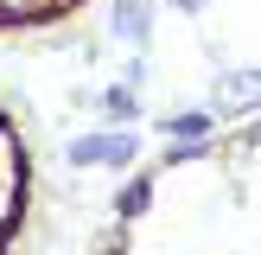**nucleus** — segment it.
Wrapping results in <instances>:
<instances>
[{
    "label": "nucleus",
    "mask_w": 261,
    "mask_h": 255,
    "mask_svg": "<svg viewBox=\"0 0 261 255\" xmlns=\"http://www.w3.org/2000/svg\"><path fill=\"white\" fill-rule=\"evenodd\" d=\"M38 211V153L25 121L0 102V255H13L25 242V223Z\"/></svg>",
    "instance_id": "nucleus-1"
},
{
    "label": "nucleus",
    "mask_w": 261,
    "mask_h": 255,
    "mask_svg": "<svg viewBox=\"0 0 261 255\" xmlns=\"http://www.w3.org/2000/svg\"><path fill=\"white\" fill-rule=\"evenodd\" d=\"M211 109L217 115H255L261 109V64H242V70H217V83H211Z\"/></svg>",
    "instance_id": "nucleus-2"
},
{
    "label": "nucleus",
    "mask_w": 261,
    "mask_h": 255,
    "mask_svg": "<svg viewBox=\"0 0 261 255\" xmlns=\"http://www.w3.org/2000/svg\"><path fill=\"white\" fill-rule=\"evenodd\" d=\"M134 153H140L134 134H83V140L64 147V160L89 172V166H134Z\"/></svg>",
    "instance_id": "nucleus-3"
},
{
    "label": "nucleus",
    "mask_w": 261,
    "mask_h": 255,
    "mask_svg": "<svg viewBox=\"0 0 261 255\" xmlns=\"http://www.w3.org/2000/svg\"><path fill=\"white\" fill-rule=\"evenodd\" d=\"M109 38L147 51L153 45V0H115V7H109Z\"/></svg>",
    "instance_id": "nucleus-4"
},
{
    "label": "nucleus",
    "mask_w": 261,
    "mask_h": 255,
    "mask_svg": "<svg viewBox=\"0 0 261 255\" xmlns=\"http://www.w3.org/2000/svg\"><path fill=\"white\" fill-rule=\"evenodd\" d=\"M153 198H160V166H153V172H134L115 191V217H121V223H140V217L153 211Z\"/></svg>",
    "instance_id": "nucleus-5"
},
{
    "label": "nucleus",
    "mask_w": 261,
    "mask_h": 255,
    "mask_svg": "<svg viewBox=\"0 0 261 255\" xmlns=\"http://www.w3.org/2000/svg\"><path fill=\"white\" fill-rule=\"evenodd\" d=\"M217 121H223L217 109H172V115L160 121V134H166V140H211Z\"/></svg>",
    "instance_id": "nucleus-6"
},
{
    "label": "nucleus",
    "mask_w": 261,
    "mask_h": 255,
    "mask_svg": "<svg viewBox=\"0 0 261 255\" xmlns=\"http://www.w3.org/2000/svg\"><path fill=\"white\" fill-rule=\"evenodd\" d=\"M166 7H178V13H204L211 0H166Z\"/></svg>",
    "instance_id": "nucleus-7"
}]
</instances>
